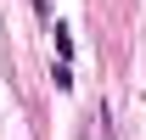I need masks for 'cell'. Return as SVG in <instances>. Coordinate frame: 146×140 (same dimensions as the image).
<instances>
[{
    "instance_id": "1",
    "label": "cell",
    "mask_w": 146,
    "mask_h": 140,
    "mask_svg": "<svg viewBox=\"0 0 146 140\" xmlns=\"http://www.w3.org/2000/svg\"><path fill=\"white\" fill-rule=\"evenodd\" d=\"M51 34H56V56H62V62H68V56H73V34H68V28H62V22H56Z\"/></svg>"
}]
</instances>
